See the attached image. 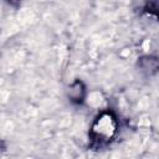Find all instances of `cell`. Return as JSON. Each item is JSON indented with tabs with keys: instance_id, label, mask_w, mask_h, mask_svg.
I'll return each mask as SVG.
<instances>
[{
	"instance_id": "obj_1",
	"label": "cell",
	"mask_w": 159,
	"mask_h": 159,
	"mask_svg": "<svg viewBox=\"0 0 159 159\" xmlns=\"http://www.w3.org/2000/svg\"><path fill=\"white\" fill-rule=\"evenodd\" d=\"M114 130H116V123L109 114L101 116L93 127V133L96 134L97 138H101L99 140H108L109 138H112Z\"/></svg>"
}]
</instances>
